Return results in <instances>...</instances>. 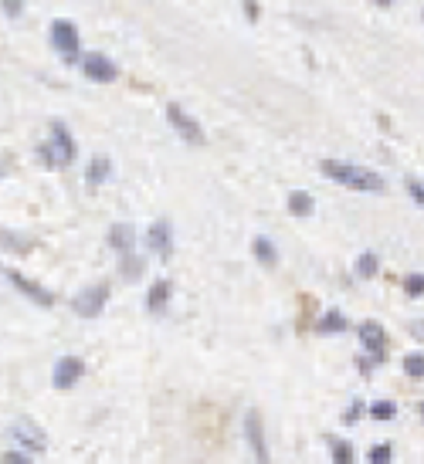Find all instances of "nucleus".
<instances>
[{"label": "nucleus", "mask_w": 424, "mask_h": 464, "mask_svg": "<svg viewBox=\"0 0 424 464\" xmlns=\"http://www.w3.org/2000/svg\"><path fill=\"white\" fill-rule=\"evenodd\" d=\"M404 291L411 298H421L424 295V274H407L404 278Z\"/></svg>", "instance_id": "obj_24"}, {"label": "nucleus", "mask_w": 424, "mask_h": 464, "mask_svg": "<svg viewBox=\"0 0 424 464\" xmlns=\"http://www.w3.org/2000/svg\"><path fill=\"white\" fill-rule=\"evenodd\" d=\"M390 444H377V447H370V464H390Z\"/></svg>", "instance_id": "obj_25"}, {"label": "nucleus", "mask_w": 424, "mask_h": 464, "mask_svg": "<svg viewBox=\"0 0 424 464\" xmlns=\"http://www.w3.org/2000/svg\"><path fill=\"white\" fill-rule=\"evenodd\" d=\"M11 437L18 441V451H27V454H44V447H48V441H44V430H38V427L31 424V420H24V424L11 427Z\"/></svg>", "instance_id": "obj_10"}, {"label": "nucleus", "mask_w": 424, "mask_h": 464, "mask_svg": "<svg viewBox=\"0 0 424 464\" xmlns=\"http://www.w3.org/2000/svg\"><path fill=\"white\" fill-rule=\"evenodd\" d=\"M7 278H11V285L20 291V295H27L34 305H41V309H51L55 305V295L44 289V285H38V281H31V278H24L18 268H11L7 271Z\"/></svg>", "instance_id": "obj_9"}, {"label": "nucleus", "mask_w": 424, "mask_h": 464, "mask_svg": "<svg viewBox=\"0 0 424 464\" xmlns=\"http://www.w3.org/2000/svg\"><path fill=\"white\" fill-rule=\"evenodd\" d=\"M0 464H34V458H31L27 451H7V454L0 458Z\"/></svg>", "instance_id": "obj_26"}, {"label": "nucleus", "mask_w": 424, "mask_h": 464, "mask_svg": "<svg viewBox=\"0 0 424 464\" xmlns=\"http://www.w3.org/2000/svg\"><path fill=\"white\" fill-rule=\"evenodd\" d=\"M20 7H24L20 0H4V14L7 18H20Z\"/></svg>", "instance_id": "obj_29"}, {"label": "nucleus", "mask_w": 424, "mask_h": 464, "mask_svg": "<svg viewBox=\"0 0 424 464\" xmlns=\"http://www.w3.org/2000/svg\"><path fill=\"white\" fill-rule=\"evenodd\" d=\"M82 376H85V363L78 356H61L58 363H55L51 383H55V390H72V387H78Z\"/></svg>", "instance_id": "obj_8"}, {"label": "nucleus", "mask_w": 424, "mask_h": 464, "mask_svg": "<svg viewBox=\"0 0 424 464\" xmlns=\"http://www.w3.org/2000/svg\"><path fill=\"white\" fill-rule=\"evenodd\" d=\"M360 346L366 349V356L370 359H384V349H387V336H384V329L377 326V322H364L360 326Z\"/></svg>", "instance_id": "obj_12"}, {"label": "nucleus", "mask_w": 424, "mask_h": 464, "mask_svg": "<svg viewBox=\"0 0 424 464\" xmlns=\"http://www.w3.org/2000/svg\"><path fill=\"white\" fill-rule=\"evenodd\" d=\"M394 413H397V406L390 404V400H377V404L370 406V417L373 420H394Z\"/></svg>", "instance_id": "obj_23"}, {"label": "nucleus", "mask_w": 424, "mask_h": 464, "mask_svg": "<svg viewBox=\"0 0 424 464\" xmlns=\"http://www.w3.org/2000/svg\"><path fill=\"white\" fill-rule=\"evenodd\" d=\"M82 72H85L89 81H96V85H109V81H116V75H119L116 61L98 55V51H92V55L82 58Z\"/></svg>", "instance_id": "obj_7"}, {"label": "nucleus", "mask_w": 424, "mask_h": 464, "mask_svg": "<svg viewBox=\"0 0 424 464\" xmlns=\"http://www.w3.org/2000/svg\"><path fill=\"white\" fill-rule=\"evenodd\" d=\"M245 444H248L255 464H269V437H265V424H262V413L248 410L245 413Z\"/></svg>", "instance_id": "obj_3"}, {"label": "nucleus", "mask_w": 424, "mask_h": 464, "mask_svg": "<svg viewBox=\"0 0 424 464\" xmlns=\"http://www.w3.org/2000/svg\"><path fill=\"white\" fill-rule=\"evenodd\" d=\"M146 248L160 258H170L174 254V227H170V220H156L150 224V231H146Z\"/></svg>", "instance_id": "obj_11"}, {"label": "nucleus", "mask_w": 424, "mask_h": 464, "mask_svg": "<svg viewBox=\"0 0 424 464\" xmlns=\"http://www.w3.org/2000/svg\"><path fill=\"white\" fill-rule=\"evenodd\" d=\"M377 4H380V7H390V4H394V0H377Z\"/></svg>", "instance_id": "obj_32"}, {"label": "nucleus", "mask_w": 424, "mask_h": 464, "mask_svg": "<svg viewBox=\"0 0 424 464\" xmlns=\"http://www.w3.org/2000/svg\"><path fill=\"white\" fill-rule=\"evenodd\" d=\"M329 451H333V464H353V447L347 441L329 437Z\"/></svg>", "instance_id": "obj_21"}, {"label": "nucleus", "mask_w": 424, "mask_h": 464, "mask_svg": "<svg viewBox=\"0 0 424 464\" xmlns=\"http://www.w3.org/2000/svg\"><path fill=\"white\" fill-rule=\"evenodd\" d=\"M105 302H109V285H105V281H96V285L78 291L72 309H75V315H82V319H98L102 309H105Z\"/></svg>", "instance_id": "obj_4"}, {"label": "nucleus", "mask_w": 424, "mask_h": 464, "mask_svg": "<svg viewBox=\"0 0 424 464\" xmlns=\"http://www.w3.org/2000/svg\"><path fill=\"white\" fill-rule=\"evenodd\" d=\"M360 417H364V404H360V400H353V404L343 410V420H347V424H356Z\"/></svg>", "instance_id": "obj_27"}, {"label": "nucleus", "mask_w": 424, "mask_h": 464, "mask_svg": "<svg viewBox=\"0 0 424 464\" xmlns=\"http://www.w3.org/2000/svg\"><path fill=\"white\" fill-rule=\"evenodd\" d=\"M312 211H316V200H312V194H306V190H295V194H289V213H292V217H312Z\"/></svg>", "instance_id": "obj_18"}, {"label": "nucleus", "mask_w": 424, "mask_h": 464, "mask_svg": "<svg viewBox=\"0 0 424 464\" xmlns=\"http://www.w3.org/2000/svg\"><path fill=\"white\" fill-rule=\"evenodd\" d=\"M105 241H109V248L113 251H119V258L122 254H133V248H136V231H133V224H113L109 227V234H105Z\"/></svg>", "instance_id": "obj_14"}, {"label": "nucleus", "mask_w": 424, "mask_h": 464, "mask_svg": "<svg viewBox=\"0 0 424 464\" xmlns=\"http://www.w3.org/2000/svg\"><path fill=\"white\" fill-rule=\"evenodd\" d=\"M421 417H424V404H421Z\"/></svg>", "instance_id": "obj_33"}, {"label": "nucleus", "mask_w": 424, "mask_h": 464, "mask_svg": "<svg viewBox=\"0 0 424 464\" xmlns=\"http://www.w3.org/2000/svg\"><path fill=\"white\" fill-rule=\"evenodd\" d=\"M380 271V258H377V251H364L360 258H356V278H373Z\"/></svg>", "instance_id": "obj_20"}, {"label": "nucleus", "mask_w": 424, "mask_h": 464, "mask_svg": "<svg viewBox=\"0 0 424 464\" xmlns=\"http://www.w3.org/2000/svg\"><path fill=\"white\" fill-rule=\"evenodd\" d=\"M404 373L411 380H424V352H411L404 356Z\"/></svg>", "instance_id": "obj_22"}, {"label": "nucleus", "mask_w": 424, "mask_h": 464, "mask_svg": "<svg viewBox=\"0 0 424 464\" xmlns=\"http://www.w3.org/2000/svg\"><path fill=\"white\" fill-rule=\"evenodd\" d=\"M109 173H113V159L109 156H92L89 159V170H85V183L89 187H102L109 180Z\"/></svg>", "instance_id": "obj_15"}, {"label": "nucleus", "mask_w": 424, "mask_h": 464, "mask_svg": "<svg viewBox=\"0 0 424 464\" xmlns=\"http://www.w3.org/2000/svg\"><path fill=\"white\" fill-rule=\"evenodd\" d=\"M319 170L340 183V187H349V190H360V194H384V176L366 170V166H356V163H343V159H323Z\"/></svg>", "instance_id": "obj_1"}, {"label": "nucleus", "mask_w": 424, "mask_h": 464, "mask_svg": "<svg viewBox=\"0 0 424 464\" xmlns=\"http://www.w3.org/2000/svg\"><path fill=\"white\" fill-rule=\"evenodd\" d=\"M411 336H414L418 343H424V319H418V322H411Z\"/></svg>", "instance_id": "obj_30"}, {"label": "nucleus", "mask_w": 424, "mask_h": 464, "mask_svg": "<svg viewBox=\"0 0 424 464\" xmlns=\"http://www.w3.org/2000/svg\"><path fill=\"white\" fill-rule=\"evenodd\" d=\"M251 251H255V261L265 265V268H275V265H278V251H275V244H271L265 234H258V237L251 241Z\"/></svg>", "instance_id": "obj_17"}, {"label": "nucleus", "mask_w": 424, "mask_h": 464, "mask_svg": "<svg viewBox=\"0 0 424 464\" xmlns=\"http://www.w3.org/2000/svg\"><path fill=\"white\" fill-rule=\"evenodd\" d=\"M407 190H411V197H414V204L424 207V183L421 180H407Z\"/></svg>", "instance_id": "obj_28"}, {"label": "nucleus", "mask_w": 424, "mask_h": 464, "mask_svg": "<svg viewBox=\"0 0 424 464\" xmlns=\"http://www.w3.org/2000/svg\"><path fill=\"white\" fill-rule=\"evenodd\" d=\"M167 122L174 126V133L184 139V142H191V146H204V129H200V122L193 116H187L176 102H167Z\"/></svg>", "instance_id": "obj_6"}, {"label": "nucleus", "mask_w": 424, "mask_h": 464, "mask_svg": "<svg viewBox=\"0 0 424 464\" xmlns=\"http://www.w3.org/2000/svg\"><path fill=\"white\" fill-rule=\"evenodd\" d=\"M347 329H349L347 315H343V312H336V309L323 312V319L316 322V332H319V336H340V332H347Z\"/></svg>", "instance_id": "obj_16"}, {"label": "nucleus", "mask_w": 424, "mask_h": 464, "mask_svg": "<svg viewBox=\"0 0 424 464\" xmlns=\"http://www.w3.org/2000/svg\"><path fill=\"white\" fill-rule=\"evenodd\" d=\"M245 14H248L251 20L258 18V4H255V0H245Z\"/></svg>", "instance_id": "obj_31"}, {"label": "nucleus", "mask_w": 424, "mask_h": 464, "mask_svg": "<svg viewBox=\"0 0 424 464\" xmlns=\"http://www.w3.org/2000/svg\"><path fill=\"white\" fill-rule=\"evenodd\" d=\"M75 153H78V146H75V139H72V133H68V126L65 122H51V139L38 146L41 163L48 170H61V166L75 163Z\"/></svg>", "instance_id": "obj_2"}, {"label": "nucleus", "mask_w": 424, "mask_h": 464, "mask_svg": "<svg viewBox=\"0 0 424 464\" xmlns=\"http://www.w3.org/2000/svg\"><path fill=\"white\" fill-rule=\"evenodd\" d=\"M143 268H146V261H143L139 254H122V258H119V274H122L126 281H136V278L143 274Z\"/></svg>", "instance_id": "obj_19"}, {"label": "nucleus", "mask_w": 424, "mask_h": 464, "mask_svg": "<svg viewBox=\"0 0 424 464\" xmlns=\"http://www.w3.org/2000/svg\"><path fill=\"white\" fill-rule=\"evenodd\" d=\"M51 48L61 51L68 61H78V51H82V34H78V27L72 20H51Z\"/></svg>", "instance_id": "obj_5"}, {"label": "nucleus", "mask_w": 424, "mask_h": 464, "mask_svg": "<svg viewBox=\"0 0 424 464\" xmlns=\"http://www.w3.org/2000/svg\"><path fill=\"white\" fill-rule=\"evenodd\" d=\"M170 295H174L170 278H160V281H153V285H150V291H146V312H150V315H163V312H167V305H170Z\"/></svg>", "instance_id": "obj_13"}]
</instances>
